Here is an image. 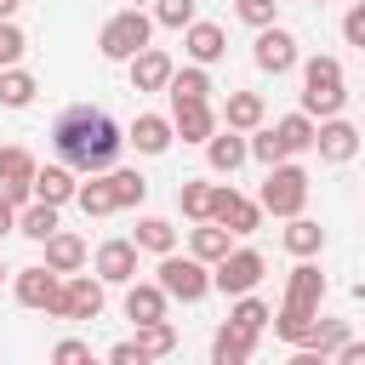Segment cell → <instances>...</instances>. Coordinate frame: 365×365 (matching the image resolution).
Instances as JSON below:
<instances>
[{
  "instance_id": "3",
  "label": "cell",
  "mask_w": 365,
  "mask_h": 365,
  "mask_svg": "<svg viewBox=\"0 0 365 365\" xmlns=\"http://www.w3.org/2000/svg\"><path fill=\"white\" fill-rule=\"evenodd\" d=\"M342 103H348V91H342V63H336V57H308V63H302V108L319 114V120H331V114H342Z\"/></svg>"
},
{
  "instance_id": "7",
  "label": "cell",
  "mask_w": 365,
  "mask_h": 365,
  "mask_svg": "<svg viewBox=\"0 0 365 365\" xmlns=\"http://www.w3.org/2000/svg\"><path fill=\"white\" fill-rule=\"evenodd\" d=\"M160 285L177 297V302H200L205 291H211V268L188 251V257H177V251H165L160 257Z\"/></svg>"
},
{
  "instance_id": "33",
  "label": "cell",
  "mask_w": 365,
  "mask_h": 365,
  "mask_svg": "<svg viewBox=\"0 0 365 365\" xmlns=\"http://www.w3.org/2000/svg\"><path fill=\"white\" fill-rule=\"evenodd\" d=\"M165 91H171V103H194V97H211V74H205V63H194V68H177Z\"/></svg>"
},
{
  "instance_id": "31",
  "label": "cell",
  "mask_w": 365,
  "mask_h": 365,
  "mask_svg": "<svg viewBox=\"0 0 365 365\" xmlns=\"http://www.w3.org/2000/svg\"><path fill=\"white\" fill-rule=\"evenodd\" d=\"M137 348H143L148 359H165V354L177 348V325H171V319H143V325H137Z\"/></svg>"
},
{
  "instance_id": "14",
  "label": "cell",
  "mask_w": 365,
  "mask_h": 365,
  "mask_svg": "<svg viewBox=\"0 0 365 365\" xmlns=\"http://www.w3.org/2000/svg\"><path fill=\"white\" fill-rule=\"evenodd\" d=\"M97 279L103 285H131L137 279V240H103L97 245Z\"/></svg>"
},
{
  "instance_id": "32",
  "label": "cell",
  "mask_w": 365,
  "mask_h": 365,
  "mask_svg": "<svg viewBox=\"0 0 365 365\" xmlns=\"http://www.w3.org/2000/svg\"><path fill=\"white\" fill-rule=\"evenodd\" d=\"M34 91H40V86H34V74H29V68H17V63H11V68H0V103H6V108H29V103H34Z\"/></svg>"
},
{
  "instance_id": "26",
  "label": "cell",
  "mask_w": 365,
  "mask_h": 365,
  "mask_svg": "<svg viewBox=\"0 0 365 365\" xmlns=\"http://www.w3.org/2000/svg\"><path fill=\"white\" fill-rule=\"evenodd\" d=\"M262 114H268V108H262V97H257V91H228V103H222V120H228L234 131H257V125H262Z\"/></svg>"
},
{
  "instance_id": "24",
  "label": "cell",
  "mask_w": 365,
  "mask_h": 365,
  "mask_svg": "<svg viewBox=\"0 0 365 365\" xmlns=\"http://www.w3.org/2000/svg\"><path fill=\"white\" fill-rule=\"evenodd\" d=\"M46 262H51L57 274H80V268H86V240L68 234V228H57V234L46 240Z\"/></svg>"
},
{
  "instance_id": "49",
  "label": "cell",
  "mask_w": 365,
  "mask_h": 365,
  "mask_svg": "<svg viewBox=\"0 0 365 365\" xmlns=\"http://www.w3.org/2000/svg\"><path fill=\"white\" fill-rule=\"evenodd\" d=\"M0 274H6V268H0Z\"/></svg>"
},
{
  "instance_id": "6",
  "label": "cell",
  "mask_w": 365,
  "mask_h": 365,
  "mask_svg": "<svg viewBox=\"0 0 365 365\" xmlns=\"http://www.w3.org/2000/svg\"><path fill=\"white\" fill-rule=\"evenodd\" d=\"M262 274H268L262 251H257V245H234L222 262H211V291H222V297H245V291L262 285Z\"/></svg>"
},
{
  "instance_id": "41",
  "label": "cell",
  "mask_w": 365,
  "mask_h": 365,
  "mask_svg": "<svg viewBox=\"0 0 365 365\" xmlns=\"http://www.w3.org/2000/svg\"><path fill=\"white\" fill-rule=\"evenodd\" d=\"M274 6H279V0H234L240 23H251V29H268V23H274Z\"/></svg>"
},
{
  "instance_id": "45",
  "label": "cell",
  "mask_w": 365,
  "mask_h": 365,
  "mask_svg": "<svg viewBox=\"0 0 365 365\" xmlns=\"http://www.w3.org/2000/svg\"><path fill=\"white\" fill-rule=\"evenodd\" d=\"M6 234H17V205L0 194V240H6Z\"/></svg>"
},
{
  "instance_id": "28",
  "label": "cell",
  "mask_w": 365,
  "mask_h": 365,
  "mask_svg": "<svg viewBox=\"0 0 365 365\" xmlns=\"http://www.w3.org/2000/svg\"><path fill=\"white\" fill-rule=\"evenodd\" d=\"M285 251L291 257H319L325 251V228L308 217H285Z\"/></svg>"
},
{
  "instance_id": "4",
  "label": "cell",
  "mask_w": 365,
  "mask_h": 365,
  "mask_svg": "<svg viewBox=\"0 0 365 365\" xmlns=\"http://www.w3.org/2000/svg\"><path fill=\"white\" fill-rule=\"evenodd\" d=\"M148 34H154V17H148V11H137V6H125V11H114V17L103 23L97 51H103L108 63H131V57L148 46Z\"/></svg>"
},
{
  "instance_id": "48",
  "label": "cell",
  "mask_w": 365,
  "mask_h": 365,
  "mask_svg": "<svg viewBox=\"0 0 365 365\" xmlns=\"http://www.w3.org/2000/svg\"><path fill=\"white\" fill-rule=\"evenodd\" d=\"M314 6H325V0H314Z\"/></svg>"
},
{
  "instance_id": "20",
  "label": "cell",
  "mask_w": 365,
  "mask_h": 365,
  "mask_svg": "<svg viewBox=\"0 0 365 365\" xmlns=\"http://www.w3.org/2000/svg\"><path fill=\"white\" fill-rule=\"evenodd\" d=\"M182 51H188L194 63H205V68H211V63L228 51V34H222L217 23H200V17H194V23L182 29Z\"/></svg>"
},
{
  "instance_id": "23",
  "label": "cell",
  "mask_w": 365,
  "mask_h": 365,
  "mask_svg": "<svg viewBox=\"0 0 365 365\" xmlns=\"http://www.w3.org/2000/svg\"><path fill=\"white\" fill-rule=\"evenodd\" d=\"M17 234L34 240V245H46V240L57 234V205H51V200H29V205H17Z\"/></svg>"
},
{
  "instance_id": "22",
  "label": "cell",
  "mask_w": 365,
  "mask_h": 365,
  "mask_svg": "<svg viewBox=\"0 0 365 365\" xmlns=\"http://www.w3.org/2000/svg\"><path fill=\"white\" fill-rule=\"evenodd\" d=\"M74 194H80V182H74V165H40V171H34V200L68 205Z\"/></svg>"
},
{
  "instance_id": "30",
  "label": "cell",
  "mask_w": 365,
  "mask_h": 365,
  "mask_svg": "<svg viewBox=\"0 0 365 365\" xmlns=\"http://www.w3.org/2000/svg\"><path fill=\"white\" fill-rule=\"evenodd\" d=\"M131 240H137V251H154V257H165V251H177V228H171L165 217H143Z\"/></svg>"
},
{
  "instance_id": "2",
  "label": "cell",
  "mask_w": 365,
  "mask_h": 365,
  "mask_svg": "<svg viewBox=\"0 0 365 365\" xmlns=\"http://www.w3.org/2000/svg\"><path fill=\"white\" fill-rule=\"evenodd\" d=\"M319 297H325V274L302 257V262L291 268L285 302H279V314H274V336H279V342H291V348H302V342H308V331L319 325Z\"/></svg>"
},
{
  "instance_id": "5",
  "label": "cell",
  "mask_w": 365,
  "mask_h": 365,
  "mask_svg": "<svg viewBox=\"0 0 365 365\" xmlns=\"http://www.w3.org/2000/svg\"><path fill=\"white\" fill-rule=\"evenodd\" d=\"M262 211H274V217H302V205H308V171L302 165H291V160H279V165H268V177H262Z\"/></svg>"
},
{
  "instance_id": "15",
  "label": "cell",
  "mask_w": 365,
  "mask_h": 365,
  "mask_svg": "<svg viewBox=\"0 0 365 365\" xmlns=\"http://www.w3.org/2000/svg\"><path fill=\"white\" fill-rule=\"evenodd\" d=\"M171 125H177L182 143H211V131H217V108H211V97L171 103Z\"/></svg>"
},
{
  "instance_id": "39",
  "label": "cell",
  "mask_w": 365,
  "mask_h": 365,
  "mask_svg": "<svg viewBox=\"0 0 365 365\" xmlns=\"http://www.w3.org/2000/svg\"><path fill=\"white\" fill-rule=\"evenodd\" d=\"M154 23H165V29H188V23H194V0H154Z\"/></svg>"
},
{
  "instance_id": "25",
  "label": "cell",
  "mask_w": 365,
  "mask_h": 365,
  "mask_svg": "<svg viewBox=\"0 0 365 365\" xmlns=\"http://www.w3.org/2000/svg\"><path fill=\"white\" fill-rule=\"evenodd\" d=\"M228 240H234V234H228V228H222V222H211V217H205V222H200V228H194V234H188V251H194V257H200V262H222V257H228V251H234V245H228Z\"/></svg>"
},
{
  "instance_id": "44",
  "label": "cell",
  "mask_w": 365,
  "mask_h": 365,
  "mask_svg": "<svg viewBox=\"0 0 365 365\" xmlns=\"http://www.w3.org/2000/svg\"><path fill=\"white\" fill-rule=\"evenodd\" d=\"M108 359H114V365H143L148 354H143L137 342H114V348H108Z\"/></svg>"
},
{
  "instance_id": "8",
  "label": "cell",
  "mask_w": 365,
  "mask_h": 365,
  "mask_svg": "<svg viewBox=\"0 0 365 365\" xmlns=\"http://www.w3.org/2000/svg\"><path fill=\"white\" fill-rule=\"evenodd\" d=\"M211 222H222L228 234H257L262 228V200H245L234 182L211 188Z\"/></svg>"
},
{
  "instance_id": "17",
  "label": "cell",
  "mask_w": 365,
  "mask_h": 365,
  "mask_svg": "<svg viewBox=\"0 0 365 365\" xmlns=\"http://www.w3.org/2000/svg\"><path fill=\"white\" fill-rule=\"evenodd\" d=\"M257 336H262V331H251V325L228 319V325L211 336V359H217V365H245V359L257 354Z\"/></svg>"
},
{
  "instance_id": "46",
  "label": "cell",
  "mask_w": 365,
  "mask_h": 365,
  "mask_svg": "<svg viewBox=\"0 0 365 365\" xmlns=\"http://www.w3.org/2000/svg\"><path fill=\"white\" fill-rule=\"evenodd\" d=\"M336 359H342V365H365V342H342Z\"/></svg>"
},
{
  "instance_id": "38",
  "label": "cell",
  "mask_w": 365,
  "mask_h": 365,
  "mask_svg": "<svg viewBox=\"0 0 365 365\" xmlns=\"http://www.w3.org/2000/svg\"><path fill=\"white\" fill-rule=\"evenodd\" d=\"M228 319H240V325H251V331H262V325L274 319V308H268L262 297H251V291H245V297H234V314H228Z\"/></svg>"
},
{
  "instance_id": "42",
  "label": "cell",
  "mask_w": 365,
  "mask_h": 365,
  "mask_svg": "<svg viewBox=\"0 0 365 365\" xmlns=\"http://www.w3.org/2000/svg\"><path fill=\"white\" fill-rule=\"evenodd\" d=\"M51 359H57V365H80V359H91V348H86L80 336H63V342L51 348Z\"/></svg>"
},
{
  "instance_id": "10",
  "label": "cell",
  "mask_w": 365,
  "mask_h": 365,
  "mask_svg": "<svg viewBox=\"0 0 365 365\" xmlns=\"http://www.w3.org/2000/svg\"><path fill=\"white\" fill-rule=\"evenodd\" d=\"M251 57H257V68H262V74H285V68H297V34H291V29H279V23H268V29H257Z\"/></svg>"
},
{
  "instance_id": "1",
  "label": "cell",
  "mask_w": 365,
  "mask_h": 365,
  "mask_svg": "<svg viewBox=\"0 0 365 365\" xmlns=\"http://www.w3.org/2000/svg\"><path fill=\"white\" fill-rule=\"evenodd\" d=\"M51 143H57L63 165H74V171H114L125 131H120V125H114L103 108H91V103H74V108H63V114H57V125H51Z\"/></svg>"
},
{
  "instance_id": "36",
  "label": "cell",
  "mask_w": 365,
  "mask_h": 365,
  "mask_svg": "<svg viewBox=\"0 0 365 365\" xmlns=\"http://www.w3.org/2000/svg\"><path fill=\"white\" fill-rule=\"evenodd\" d=\"M251 160H257V165H279V160H291L274 125H257V137H251Z\"/></svg>"
},
{
  "instance_id": "37",
  "label": "cell",
  "mask_w": 365,
  "mask_h": 365,
  "mask_svg": "<svg viewBox=\"0 0 365 365\" xmlns=\"http://www.w3.org/2000/svg\"><path fill=\"white\" fill-rule=\"evenodd\" d=\"M211 188H217V182H182V188H177V205H182L194 222H205V217H211Z\"/></svg>"
},
{
  "instance_id": "19",
  "label": "cell",
  "mask_w": 365,
  "mask_h": 365,
  "mask_svg": "<svg viewBox=\"0 0 365 365\" xmlns=\"http://www.w3.org/2000/svg\"><path fill=\"white\" fill-rule=\"evenodd\" d=\"M205 160H211V171H222V177H234L245 160H251V143L228 125V131H211V143H205Z\"/></svg>"
},
{
  "instance_id": "9",
  "label": "cell",
  "mask_w": 365,
  "mask_h": 365,
  "mask_svg": "<svg viewBox=\"0 0 365 365\" xmlns=\"http://www.w3.org/2000/svg\"><path fill=\"white\" fill-rule=\"evenodd\" d=\"M51 314H57V319H97V314H103V279H91V274H63V291H57Z\"/></svg>"
},
{
  "instance_id": "29",
  "label": "cell",
  "mask_w": 365,
  "mask_h": 365,
  "mask_svg": "<svg viewBox=\"0 0 365 365\" xmlns=\"http://www.w3.org/2000/svg\"><path fill=\"white\" fill-rule=\"evenodd\" d=\"M74 205H80L86 217H108V211H120V205H114V188H108V171H91V182H80Z\"/></svg>"
},
{
  "instance_id": "12",
  "label": "cell",
  "mask_w": 365,
  "mask_h": 365,
  "mask_svg": "<svg viewBox=\"0 0 365 365\" xmlns=\"http://www.w3.org/2000/svg\"><path fill=\"white\" fill-rule=\"evenodd\" d=\"M17 302L23 308H46L51 314V302H57V291H63V274L51 268V262H34V268H17Z\"/></svg>"
},
{
  "instance_id": "27",
  "label": "cell",
  "mask_w": 365,
  "mask_h": 365,
  "mask_svg": "<svg viewBox=\"0 0 365 365\" xmlns=\"http://www.w3.org/2000/svg\"><path fill=\"white\" fill-rule=\"evenodd\" d=\"M274 131H279V143H285V154H308L314 148V114L308 108H297V114H285V120H274Z\"/></svg>"
},
{
  "instance_id": "18",
  "label": "cell",
  "mask_w": 365,
  "mask_h": 365,
  "mask_svg": "<svg viewBox=\"0 0 365 365\" xmlns=\"http://www.w3.org/2000/svg\"><path fill=\"white\" fill-rule=\"evenodd\" d=\"M171 74H177V63H171L160 46H143V51L131 57V86H137V91H165Z\"/></svg>"
},
{
  "instance_id": "21",
  "label": "cell",
  "mask_w": 365,
  "mask_h": 365,
  "mask_svg": "<svg viewBox=\"0 0 365 365\" xmlns=\"http://www.w3.org/2000/svg\"><path fill=\"white\" fill-rule=\"evenodd\" d=\"M171 137H177V125H171L165 114H137L131 131H125V143H137V154H165Z\"/></svg>"
},
{
  "instance_id": "34",
  "label": "cell",
  "mask_w": 365,
  "mask_h": 365,
  "mask_svg": "<svg viewBox=\"0 0 365 365\" xmlns=\"http://www.w3.org/2000/svg\"><path fill=\"white\" fill-rule=\"evenodd\" d=\"M108 188H114V205L120 211H131V205L148 200V177L143 171H108Z\"/></svg>"
},
{
  "instance_id": "13",
  "label": "cell",
  "mask_w": 365,
  "mask_h": 365,
  "mask_svg": "<svg viewBox=\"0 0 365 365\" xmlns=\"http://www.w3.org/2000/svg\"><path fill=\"white\" fill-rule=\"evenodd\" d=\"M314 148H319V160H325V165H348V160L359 154V131H354L342 114H331V120H319Z\"/></svg>"
},
{
  "instance_id": "47",
  "label": "cell",
  "mask_w": 365,
  "mask_h": 365,
  "mask_svg": "<svg viewBox=\"0 0 365 365\" xmlns=\"http://www.w3.org/2000/svg\"><path fill=\"white\" fill-rule=\"evenodd\" d=\"M17 6H23V0H0V17H11V11H17Z\"/></svg>"
},
{
  "instance_id": "35",
  "label": "cell",
  "mask_w": 365,
  "mask_h": 365,
  "mask_svg": "<svg viewBox=\"0 0 365 365\" xmlns=\"http://www.w3.org/2000/svg\"><path fill=\"white\" fill-rule=\"evenodd\" d=\"M342 342H348V319H319V325L308 331V342H302V348H308V354H319V359H325V354L336 359V348H342Z\"/></svg>"
},
{
  "instance_id": "16",
  "label": "cell",
  "mask_w": 365,
  "mask_h": 365,
  "mask_svg": "<svg viewBox=\"0 0 365 365\" xmlns=\"http://www.w3.org/2000/svg\"><path fill=\"white\" fill-rule=\"evenodd\" d=\"M165 302H171V291H165L160 279H131V285H125V319H131V325L165 319Z\"/></svg>"
},
{
  "instance_id": "43",
  "label": "cell",
  "mask_w": 365,
  "mask_h": 365,
  "mask_svg": "<svg viewBox=\"0 0 365 365\" xmlns=\"http://www.w3.org/2000/svg\"><path fill=\"white\" fill-rule=\"evenodd\" d=\"M342 40H348V46H359V51H365V0H359V6H354V11H348V17H342Z\"/></svg>"
},
{
  "instance_id": "40",
  "label": "cell",
  "mask_w": 365,
  "mask_h": 365,
  "mask_svg": "<svg viewBox=\"0 0 365 365\" xmlns=\"http://www.w3.org/2000/svg\"><path fill=\"white\" fill-rule=\"evenodd\" d=\"M29 51V40H23V29L11 23V17H0V68H11L17 57Z\"/></svg>"
},
{
  "instance_id": "11",
  "label": "cell",
  "mask_w": 365,
  "mask_h": 365,
  "mask_svg": "<svg viewBox=\"0 0 365 365\" xmlns=\"http://www.w3.org/2000/svg\"><path fill=\"white\" fill-rule=\"evenodd\" d=\"M34 154L29 148H0V194L11 200V205H29L34 200Z\"/></svg>"
}]
</instances>
